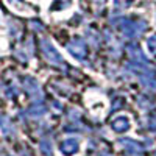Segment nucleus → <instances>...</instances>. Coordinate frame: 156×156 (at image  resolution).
Listing matches in <instances>:
<instances>
[{"instance_id":"4468645a","label":"nucleus","mask_w":156,"mask_h":156,"mask_svg":"<svg viewBox=\"0 0 156 156\" xmlns=\"http://www.w3.org/2000/svg\"><path fill=\"white\" fill-rule=\"evenodd\" d=\"M131 2H133V0H114V5L119 6V8H126Z\"/></svg>"},{"instance_id":"39448f33","label":"nucleus","mask_w":156,"mask_h":156,"mask_svg":"<svg viewBox=\"0 0 156 156\" xmlns=\"http://www.w3.org/2000/svg\"><path fill=\"white\" fill-rule=\"evenodd\" d=\"M78 148H80V144H78V140L76 139H66V140H62V144L59 145V150L62 154H66V156H70V154H75L78 151Z\"/></svg>"},{"instance_id":"f257e3e1","label":"nucleus","mask_w":156,"mask_h":156,"mask_svg":"<svg viewBox=\"0 0 156 156\" xmlns=\"http://www.w3.org/2000/svg\"><path fill=\"white\" fill-rule=\"evenodd\" d=\"M119 30L125 34V36H128V37H134V36H137L139 33H142L145 30V22H133V20H128V19H120V22H119Z\"/></svg>"},{"instance_id":"9b49d317","label":"nucleus","mask_w":156,"mask_h":156,"mask_svg":"<svg viewBox=\"0 0 156 156\" xmlns=\"http://www.w3.org/2000/svg\"><path fill=\"white\" fill-rule=\"evenodd\" d=\"M70 3H72V0H53V3H51V9H53V11H59V9L67 8Z\"/></svg>"},{"instance_id":"6e6552de","label":"nucleus","mask_w":156,"mask_h":156,"mask_svg":"<svg viewBox=\"0 0 156 156\" xmlns=\"http://www.w3.org/2000/svg\"><path fill=\"white\" fill-rule=\"evenodd\" d=\"M0 128H2V131L5 134H8V136L14 134V126H12L11 120L8 119L6 115H3V114H0Z\"/></svg>"},{"instance_id":"2eb2a0df","label":"nucleus","mask_w":156,"mask_h":156,"mask_svg":"<svg viewBox=\"0 0 156 156\" xmlns=\"http://www.w3.org/2000/svg\"><path fill=\"white\" fill-rule=\"evenodd\" d=\"M6 95H8L9 98L17 97V89H16V87H9V89H8V92H6Z\"/></svg>"},{"instance_id":"1a4fd4ad","label":"nucleus","mask_w":156,"mask_h":156,"mask_svg":"<svg viewBox=\"0 0 156 156\" xmlns=\"http://www.w3.org/2000/svg\"><path fill=\"white\" fill-rule=\"evenodd\" d=\"M119 144L123 145L128 151H136V153H137V151L142 150V145L137 144L136 140H131V139H120V140H119Z\"/></svg>"},{"instance_id":"f03ea898","label":"nucleus","mask_w":156,"mask_h":156,"mask_svg":"<svg viewBox=\"0 0 156 156\" xmlns=\"http://www.w3.org/2000/svg\"><path fill=\"white\" fill-rule=\"evenodd\" d=\"M41 48H42L44 56H45L50 62H53V64H62L61 55L58 53V50L51 45L50 41H47V39H42V41H41Z\"/></svg>"},{"instance_id":"ddd939ff","label":"nucleus","mask_w":156,"mask_h":156,"mask_svg":"<svg viewBox=\"0 0 156 156\" xmlns=\"http://www.w3.org/2000/svg\"><path fill=\"white\" fill-rule=\"evenodd\" d=\"M41 151L45 154V156H51V147L47 140H42L41 142Z\"/></svg>"},{"instance_id":"0eeeda50","label":"nucleus","mask_w":156,"mask_h":156,"mask_svg":"<svg viewBox=\"0 0 156 156\" xmlns=\"http://www.w3.org/2000/svg\"><path fill=\"white\" fill-rule=\"evenodd\" d=\"M128 128H129V119H128V117L120 115V117H115V119H114L112 129L115 133H125Z\"/></svg>"},{"instance_id":"9d476101","label":"nucleus","mask_w":156,"mask_h":156,"mask_svg":"<svg viewBox=\"0 0 156 156\" xmlns=\"http://www.w3.org/2000/svg\"><path fill=\"white\" fill-rule=\"evenodd\" d=\"M47 112V108H44L42 105H33L31 108H28V111H27V114L30 115V117H41V115H44Z\"/></svg>"},{"instance_id":"dca6fc26","label":"nucleus","mask_w":156,"mask_h":156,"mask_svg":"<svg viewBox=\"0 0 156 156\" xmlns=\"http://www.w3.org/2000/svg\"><path fill=\"white\" fill-rule=\"evenodd\" d=\"M97 2H105V0H97Z\"/></svg>"},{"instance_id":"20e7f679","label":"nucleus","mask_w":156,"mask_h":156,"mask_svg":"<svg viewBox=\"0 0 156 156\" xmlns=\"http://www.w3.org/2000/svg\"><path fill=\"white\" fill-rule=\"evenodd\" d=\"M67 50L76 59H84V56H86V44L81 41V39H73L72 42H69Z\"/></svg>"},{"instance_id":"423d86ee","label":"nucleus","mask_w":156,"mask_h":156,"mask_svg":"<svg viewBox=\"0 0 156 156\" xmlns=\"http://www.w3.org/2000/svg\"><path fill=\"white\" fill-rule=\"evenodd\" d=\"M128 53H129V56L133 58V61L137 62V64H147L148 62L145 55L142 53V50H140V47L137 44H129L128 45Z\"/></svg>"},{"instance_id":"f8f14e48","label":"nucleus","mask_w":156,"mask_h":156,"mask_svg":"<svg viewBox=\"0 0 156 156\" xmlns=\"http://www.w3.org/2000/svg\"><path fill=\"white\" fill-rule=\"evenodd\" d=\"M147 47H148V50H150V53H151V55H156V34H153V36L148 37Z\"/></svg>"},{"instance_id":"7ed1b4c3","label":"nucleus","mask_w":156,"mask_h":156,"mask_svg":"<svg viewBox=\"0 0 156 156\" xmlns=\"http://www.w3.org/2000/svg\"><path fill=\"white\" fill-rule=\"evenodd\" d=\"M23 87H25V90L28 92V95L31 98H34V100L42 98V90H41V87H39V84H37V81L34 80V78L25 76L23 78Z\"/></svg>"}]
</instances>
